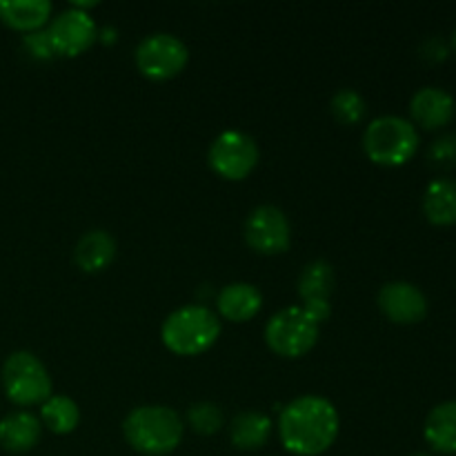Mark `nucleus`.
I'll use <instances>...</instances> for the list:
<instances>
[{
    "label": "nucleus",
    "mask_w": 456,
    "mask_h": 456,
    "mask_svg": "<svg viewBox=\"0 0 456 456\" xmlns=\"http://www.w3.org/2000/svg\"><path fill=\"white\" fill-rule=\"evenodd\" d=\"M40 435H43L40 419L34 417L31 412H25V410L9 412L7 417L0 419V445L7 452H29L38 445Z\"/></svg>",
    "instance_id": "4468645a"
},
{
    "label": "nucleus",
    "mask_w": 456,
    "mask_h": 456,
    "mask_svg": "<svg viewBox=\"0 0 456 456\" xmlns=\"http://www.w3.org/2000/svg\"><path fill=\"white\" fill-rule=\"evenodd\" d=\"M423 214L436 227L456 223V181L436 178L423 191Z\"/></svg>",
    "instance_id": "aec40b11"
},
{
    "label": "nucleus",
    "mask_w": 456,
    "mask_h": 456,
    "mask_svg": "<svg viewBox=\"0 0 456 456\" xmlns=\"http://www.w3.org/2000/svg\"><path fill=\"white\" fill-rule=\"evenodd\" d=\"M450 49H452V52L456 53V29H454V34H452V38H450Z\"/></svg>",
    "instance_id": "bb28decb"
},
{
    "label": "nucleus",
    "mask_w": 456,
    "mask_h": 456,
    "mask_svg": "<svg viewBox=\"0 0 456 456\" xmlns=\"http://www.w3.org/2000/svg\"><path fill=\"white\" fill-rule=\"evenodd\" d=\"M218 312L232 323H248L261 312L263 294L252 283H230L218 292Z\"/></svg>",
    "instance_id": "2eb2a0df"
},
{
    "label": "nucleus",
    "mask_w": 456,
    "mask_h": 456,
    "mask_svg": "<svg viewBox=\"0 0 456 456\" xmlns=\"http://www.w3.org/2000/svg\"><path fill=\"white\" fill-rule=\"evenodd\" d=\"M272 421L267 414L256 412V410H243L236 414L230 423V439L234 448L252 452V450L263 448L270 441Z\"/></svg>",
    "instance_id": "6ab92c4d"
},
{
    "label": "nucleus",
    "mask_w": 456,
    "mask_h": 456,
    "mask_svg": "<svg viewBox=\"0 0 456 456\" xmlns=\"http://www.w3.org/2000/svg\"><path fill=\"white\" fill-rule=\"evenodd\" d=\"M410 456H432V454H426V452H414V454H410Z\"/></svg>",
    "instance_id": "cd10ccee"
},
{
    "label": "nucleus",
    "mask_w": 456,
    "mask_h": 456,
    "mask_svg": "<svg viewBox=\"0 0 456 456\" xmlns=\"http://www.w3.org/2000/svg\"><path fill=\"white\" fill-rule=\"evenodd\" d=\"M52 47L56 56L76 58L87 52L98 38V29L94 18L85 9L71 7L58 13L47 29Z\"/></svg>",
    "instance_id": "9d476101"
},
{
    "label": "nucleus",
    "mask_w": 456,
    "mask_h": 456,
    "mask_svg": "<svg viewBox=\"0 0 456 456\" xmlns=\"http://www.w3.org/2000/svg\"><path fill=\"white\" fill-rule=\"evenodd\" d=\"M52 387L47 368L31 352H13L3 363V390L13 405H43L52 396Z\"/></svg>",
    "instance_id": "39448f33"
},
{
    "label": "nucleus",
    "mask_w": 456,
    "mask_h": 456,
    "mask_svg": "<svg viewBox=\"0 0 456 456\" xmlns=\"http://www.w3.org/2000/svg\"><path fill=\"white\" fill-rule=\"evenodd\" d=\"M116 258V240L105 230H92L83 234L76 243L74 261L87 274H98L107 270Z\"/></svg>",
    "instance_id": "dca6fc26"
},
{
    "label": "nucleus",
    "mask_w": 456,
    "mask_h": 456,
    "mask_svg": "<svg viewBox=\"0 0 456 456\" xmlns=\"http://www.w3.org/2000/svg\"><path fill=\"white\" fill-rule=\"evenodd\" d=\"M245 243L263 256H276L289 249L292 227L288 216L276 205H258L249 212L243 225Z\"/></svg>",
    "instance_id": "1a4fd4ad"
},
{
    "label": "nucleus",
    "mask_w": 456,
    "mask_h": 456,
    "mask_svg": "<svg viewBox=\"0 0 456 456\" xmlns=\"http://www.w3.org/2000/svg\"><path fill=\"white\" fill-rule=\"evenodd\" d=\"M341 430V419L332 401L305 395L281 410L279 436L283 448L297 456H319L328 452Z\"/></svg>",
    "instance_id": "f257e3e1"
},
{
    "label": "nucleus",
    "mask_w": 456,
    "mask_h": 456,
    "mask_svg": "<svg viewBox=\"0 0 456 456\" xmlns=\"http://www.w3.org/2000/svg\"><path fill=\"white\" fill-rule=\"evenodd\" d=\"M334 292V267L323 258L307 263L298 276V297L303 298V310L316 321L325 323L332 314L330 297Z\"/></svg>",
    "instance_id": "f8f14e48"
},
{
    "label": "nucleus",
    "mask_w": 456,
    "mask_h": 456,
    "mask_svg": "<svg viewBox=\"0 0 456 456\" xmlns=\"http://www.w3.org/2000/svg\"><path fill=\"white\" fill-rule=\"evenodd\" d=\"M22 47L36 61H49V58L56 56L52 47V40H49L47 31H31L22 38Z\"/></svg>",
    "instance_id": "393cba45"
},
{
    "label": "nucleus",
    "mask_w": 456,
    "mask_h": 456,
    "mask_svg": "<svg viewBox=\"0 0 456 456\" xmlns=\"http://www.w3.org/2000/svg\"><path fill=\"white\" fill-rule=\"evenodd\" d=\"M185 423L167 405H141L123 421V436L129 448L145 456H167L181 445Z\"/></svg>",
    "instance_id": "f03ea898"
},
{
    "label": "nucleus",
    "mask_w": 456,
    "mask_h": 456,
    "mask_svg": "<svg viewBox=\"0 0 456 456\" xmlns=\"http://www.w3.org/2000/svg\"><path fill=\"white\" fill-rule=\"evenodd\" d=\"M423 436L435 452L456 454V401H445L430 410Z\"/></svg>",
    "instance_id": "a211bd4d"
},
{
    "label": "nucleus",
    "mask_w": 456,
    "mask_h": 456,
    "mask_svg": "<svg viewBox=\"0 0 456 456\" xmlns=\"http://www.w3.org/2000/svg\"><path fill=\"white\" fill-rule=\"evenodd\" d=\"M52 16L49 0H0V20L16 31H40Z\"/></svg>",
    "instance_id": "f3484780"
},
{
    "label": "nucleus",
    "mask_w": 456,
    "mask_h": 456,
    "mask_svg": "<svg viewBox=\"0 0 456 456\" xmlns=\"http://www.w3.org/2000/svg\"><path fill=\"white\" fill-rule=\"evenodd\" d=\"M428 160L439 169L456 167V134H444L428 150Z\"/></svg>",
    "instance_id": "b1692460"
},
{
    "label": "nucleus",
    "mask_w": 456,
    "mask_h": 456,
    "mask_svg": "<svg viewBox=\"0 0 456 456\" xmlns=\"http://www.w3.org/2000/svg\"><path fill=\"white\" fill-rule=\"evenodd\" d=\"M330 107H332L334 118L343 125L361 123L365 114H368V102H365V98L356 89H341V92H337Z\"/></svg>",
    "instance_id": "5701e85b"
},
{
    "label": "nucleus",
    "mask_w": 456,
    "mask_h": 456,
    "mask_svg": "<svg viewBox=\"0 0 456 456\" xmlns=\"http://www.w3.org/2000/svg\"><path fill=\"white\" fill-rule=\"evenodd\" d=\"M450 43L445 38H441V36H430V38L423 40L421 45V58L423 61L432 62V65H436V62H444L445 58L450 56Z\"/></svg>",
    "instance_id": "a878e982"
},
{
    "label": "nucleus",
    "mask_w": 456,
    "mask_h": 456,
    "mask_svg": "<svg viewBox=\"0 0 456 456\" xmlns=\"http://www.w3.org/2000/svg\"><path fill=\"white\" fill-rule=\"evenodd\" d=\"M319 328L321 325L303 307H285L267 321L265 343L276 356L301 359L319 343Z\"/></svg>",
    "instance_id": "423d86ee"
},
{
    "label": "nucleus",
    "mask_w": 456,
    "mask_h": 456,
    "mask_svg": "<svg viewBox=\"0 0 456 456\" xmlns=\"http://www.w3.org/2000/svg\"><path fill=\"white\" fill-rule=\"evenodd\" d=\"M221 337V321L209 307L185 305L174 310L160 328L163 346L176 356H199Z\"/></svg>",
    "instance_id": "7ed1b4c3"
},
{
    "label": "nucleus",
    "mask_w": 456,
    "mask_h": 456,
    "mask_svg": "<svg viewBox=\"0 0 456 456\" xmlns=\"http://www.w3.org/2000/svg\"><path fill=\"white\" fill-rule=\"evenodd\" d=\"M134 61L145 78L163 83V80L176 78L185 69L187 61H190V49L174 34L159 31V34H150L141 40L136 53H134Z\"/></svg>",
    "instance_id": "0eeeda50"
},
{
    "label": "nucleus",
    "mask_w": 456,
    "mask_h": 456,
    "mask_svg": "<svg viewBox=\"0 0 456 456\" xmlns=\"http://www.w3.org/2000/svg\"><path fill=\"white\" fill-rule=\"evenodd\" d=\"M379 310L396 325L421 323L428 314V298L421 289L408 281H390L379 292Z\"/></svg>",
    "instance_id": "9b49d317"
},
{
    "label": "nucleus",
    "mask_w": 456,
    "mask_h": 456,
    "mask_svg": "<svg viewBox=\"0 0 456 456\" xmlns=\"http://www.w3.org/2000/svg\"><path fill=\"white\" fill-rule=\"evenodd\" d=\"M256 141L239 129H227L214 138L208 151V163L225 181H243L258 165Z\"/></svg>",
    "instance_id": "6e6552de"
},
{
    "label": "nucleus",
    "mask_w": 456,
    "mask_h": 456,
    "mask_svg": "<svg viewBox=\"0 0 456 456\" xmlns=\"http://www.w3.org/2000/svg\"><path fill=\"white\" fill-rule=\"evenodd\" d=\"M412 120L423 129H441L452 120L454 98L441 87H423L410 101Z\"/></svg>",
    "instance_id": "ddd939ff"
},
{
    "label": "nucleus",
    "mask_w": 456,
    "mask_h": 456,
    "mask_svg": "<svg viewBox=\"0 0 456 456\" xmlns=\"http://www.w3.org/2000/svg\"><path fill=\"white\" fill-rule=\"evenodd\" d=\"M40 423L53 435H71L80 423V410L69 396L52 395L40 405Z\"/></svg>",
    "instance_id": "412c9836"
},
{
    "label": "nucleus",
    "mask_w": 456,
    "mask_h": 456,
    "mask_svg": "<svg viewBox=\"0 0 456 456\" xmlns=\"http://www.w3.org/2000/svg\"><path fill=\"white\" fill-rule=\"evenodd\" d=\"M419 132L414 123L401 116H379L365 127L363 151L374 165L401 167L419 151Z\"/></svg>",
    "instance_id": "20e7f679"
},
{
    "label": "nucleus",
    "mask_w": 456,
    "mask_h": 456,
    "mask_svg": "<svg viewBox=\"0 0 456 456\" xmlns=\"http://www.w3.org/2000/svg\"><path fill=\"white\" fill-rule=\"evenodd\" d=\"M187 423H190L196 435L212 436L221 432L223 423H225V414H223L221 405L212 403V401H200V403L190 405Z\"/></svg>",
    "instance_id": "4be33fe9"
}]
</instances>
